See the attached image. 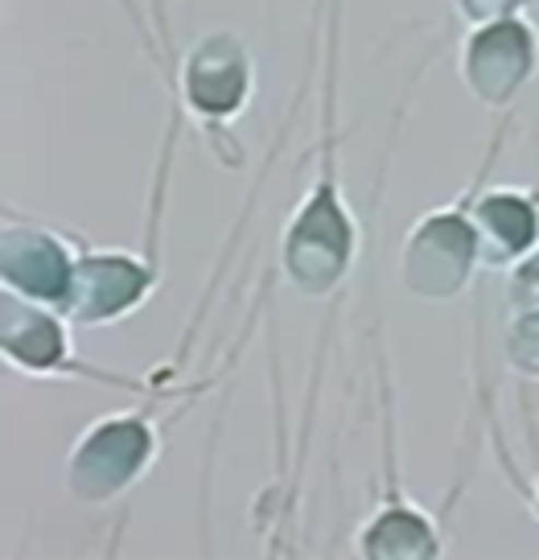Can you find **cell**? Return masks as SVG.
<instances>
[{
	"mask_svg": "<svg viewBox=\"0 0 539 560\" xmlns=\"http://www.w3.org/2000/svg\"><path fill=\"white\" fill-rule=\"evenodd\" d=\"M363 231L347 202L338 174V137L326 132L317 149V174L301 194L280 235V272L296 298L326 301L350 280L359 264Z\"/></svg>",
	"mask_w": 539,
	"mask_h": 560,
	"instance_id": "6da1fadb",
	"label": "cell"
},
{
	"mask_svg": "<svg viewBox=\"0 0 539 560\" xmlns=\"http://www.w3.org/2000/svg\"><path fill=\"white\" fill-rule=\"evenodd\" d=\"M503 132H494L482 161V174L473 177L466 190L453 202L424 210L412 228L403 231L400 260H396V277L408 298L424 301V305H449V301L466 298L473 277L482 272V244H478V223H473V198L487 182L490 165L499 158Z\"/></svg>",
	"mask_w": 539,
	"mask_h": 560,
	"instance_id": "7a4b0ae2",
	"label": "cell"
},
{
	"mask_svg": "<svg viewBox=\"0 0 539 560\" xmlns=\"http://www.w3.org/2000/svg\"><path fill=\"white\" fill-rule=\"evenodd\" d=\"M161 457V420L149 408L95 417L67 450V494L83 508L124 499Z\"/></svg>",
	"mask_w": 539,
	"mask_h": 560,
	"instance_id": "3957f363",
	"label": "cell"
},
{
	"mask_svg": "<svg viewBox=\"0 0 539 560\" xmlns=\"http://www.w3.org/2000/svg\"><path fill=\"white\" fill-rule=\"evenodd\" d=\"M181 107L198 124L219 128L235 124L256 100V54L239 30H207L194 37L177 67Z\"/></svg>",
	"mask_w": 539,
	"mask_h": 560,
	"instance_id": "277c9868",
	"label": "cell"
},
{
	"mask_svg": "<svg viewBox=\"0 0 539 560\" xmlns=\"http://www.w3.org/2000/svg\"><path fill=\"white\" fill-rule=\"evenodd\" d=\"M70 334L74 322L62 310L0 289V354L13 371L30 380H95V384L137 387L124 375L87 368Z\"/></svg>",
	"mask_w": 539,
	"mask_h": 560,
	"instance_id": "5b68a950",
	"label": "cell"
},
{
	"mask_svg": "<svg viewBox=\"0 0 539 560\" xmlns=\"http://www.w3.org/2000/svg\"><path fill=\"white\" fill-rule=\"evenodd\" d=\"M539 25L527 13L470 25L457 46V79L490 112H503L536 83Z\"/></svg>",
	"mask_w": 539,
	"mask_h": 560,
	"instance_id": "8992f818",
	"label": "cell"
},
{
	"mask_svg": "<svg viewBox=\"0 0 539 560\" xmlns=\"http://www.w3.org/2000/svg\"><path fill=\"white\" fill-rule=\"evenodd\" d=\"M161 284V264L128 247H87L79 252V272L62 314L74 330H104L140 314Z\"/></svg>",
	"mask_w": 539,
	"mask_h": 560,
	"instance_id": "52a82bcc",
	"label": "cell"
},
{
	"mask_svg": "<svg viewBox=\"0 0 539 560\" xmlns=\"http://www.w3.org/2000/svg\"><path fill=\"white\" fill-rule=\"evenodd\" d=\"M83 244L67 231H54L34 219H4L0 228V289L17 298L67 310Z\"/></svg>",
	"mask_w": 539,
	"mask_h": 560,
	"instance_id": "ba28073f",
	"label": "cell"
},
{
	"mask_svg": "<svg viewBox=\"0 0 539 560\" xmlns=\"http://www.w3.org/2000/svg\"><path fill=\"white\" fill-rule=\"evenodd\" d=\"M387 490L354 532V552L363 560H433L445 552V532L429 511L408 499V490L396 478V466H387Z\"/></svg>",
	"mask_w": 539,
	"mask_h": 560,
	"instance_id": "9c48e42d",
	"label": "cell"
},
{
	"mask_svg": "<svg viewBox=\"0 0 539 560\" xmlns=\"http://www.w3.org/2000/svg\"><path fill=\"white\" fill-rule=\"evenodd\" d=\"M482 268L511 272L539 247V186H487L473 198Z\"/></svg>",
	"mask_w": 539,
	"mask_h": 560,
	"instance_id": "30bf717a",
	"label": "cell"
},
{
	"mask_svg": "<svg viewBox=\"0 0 539 560\" xmlns=\"http://www.w3.org/2000/svg\"><path fill=\"white\" fill-rule=\"evenodd\" d=\"M503 363L511 375L539 384V310H515L503 330Z\"/></svg>",
	"mask_w": 539,
	"mask_h": 560,
	"instance_id": "8fae6325",
	"label": "cell"
},
{
	"mask_svg": "<svg viewBox=\"0 0 539 560\" xmlns=\"http://www.w3.org/2000/svg\"><path fill=\"white\" fill-rule=\"evenodd\" d=\"M506 305H511V314L515 310H539V247L506 272Z\"/></svg>",
	"mask_w": 539,
	"mask_h": 560,
	"instance_id": "7c38bea8",
	"label": "cell"
},
{
	"mask_svg": "<svg viewBox=\"0 0 539 560\" xmlns=\"http://www.w3.org/2000/svg\"><path fill=\"white\" fill-rule=\"evenodd\" d=\"M531 0H453V13L466 25H482V21H503L527 13Z\"/></svg>",
	"mask_w": 539,
	"mask_h": 560,
	"instance_id": "4fadbf2b",
	"label": "cell"
},
{
	"mask_svg": "<svg viewBox=\"0 0 539 560\" xmlns=\"http://www.w3.org/2000/svg\"><path fill=\"white\" fill-rule=\"evenodd\" d=\"M523 499H527V508H531V515L539 520V474L531 478V487L523 490Z\"/></svg>",
	"mask_w": 539,
	"mask_h": 560,
	"instance_id": "5bb4252c",
	"label": "cell"
}]
</instances>
